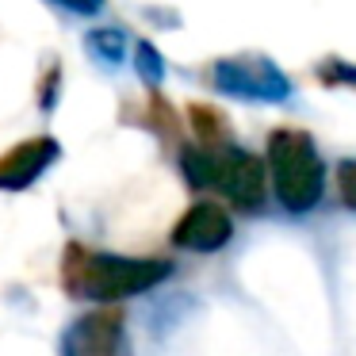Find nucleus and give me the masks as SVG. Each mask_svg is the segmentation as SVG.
<instances>
[{"mask_svg":"<svg viewBox=\"0 0 356 356\" xmlns=\"http://www.w3.org/2000/svg\"><path fill=\"white\" fill-rule=\"evenodd\" d=\"M230 238L234 222L218 203H192L172 226V245L192 253H218L222 245H230Z\"/></svg>","mask_w":356,"mask_h":356,"instance_id":"423d86ee","label":"nucleus"},{"mask_svg":"<svg viewBox=\"0 0 356 356\" xmlns=\"http://www.w3.org/2000/svg\"><path fill=\"white\" fill-rule=\"evenodd\" d=\"M172 276L169 261L157 257H119V253H92L85 245H65L62 257V287L73 299H131V295H146L157 284Z\"/></svg>","mask_w":356,"mask_h":356,"instance_id":"f257e3e1","label":"nucleus"},{"mask_svg":"<svg viewBox=\"0 0 356 356\" xmlns=\"http://www.w3.org/2000/svg\"><path fill=\"white\" fill-rule=\"evenodd\" d=\"M211 81L218 92L238 96V100L257 104H284L291 100V81L276 62L264 54H238V58H218L211 65Z\"/></svg>","mask_w":356,"mask_h":356,"instance_id":"20e7f679","label":"nucleus"},{"mask_svg":"<svg viewBox=\"0 0 356 356\" xmlns=\"http://www.w3.org/2000/svg\"><path fill=\"white\" fill-rule=\"evenodd\" d=\"M54 4H62L73 16H100L104 12V0H54Z\"/></svg>","mask_w":356,"mask_h":356,"instance_id":"ddd939ff","label":"nucleus"},{"mask_svg":"<svg viewBox=\"0 0 356 356\" xmlns=\"http://www.w3.org/2000/svg\"><path fill=\"white\" fill-rule=\"evenodd\" d=\"M318 77L325 85H341V88H356V65L353 62H341V58H325L318 65Z\"/></svg>","mask_w":356,"mask_h":356,"instance_id":"9b49d317","label":"nucleus"},{"mask_svg":"<svg viewBox=\"0 0 356 356\" xmlns=\"http://www.w3.org/2000/svg\"><path fill=\"white\" fill-rule=\"evenodd\" d=\"M268 177L276 188V200L291 215H307L322 203L325 192V165L314 149V138L307 131H272L268 138Z\"/></svg>","mask_w":356,"mask_h":356,"instance_id":"7ed1b4c3","label":"nucleus"},{"mask_svg":"<svg viewBox=\"0 0 356 356\" xmlns=\"http://www.w3.org/2000/svg\"><path fill=\"white\" fill-rule=\"evenodd\" d=\"M62 356H131L127 318L119 307L81 314L62 337Z\"/></svg>","mask_w":356,"mask_h":356,"instance_id":"39448f33","label":"nucleus"},{"mask_svg":"<svg viewBox=\"0 0 356 356\" xmlns=\"http://www.w3.org/2000/svg\"><path fill=\"white\" fill-rule=\"evenodd\" d=\"M58 157H62V146L50 134L12 146L8 154H0V192H24V188H31Z\"/></svg>","mask_w":356,"mask_h":356,"instance_id":"0eeeda50","label":"nucleus"},{"mask_svg":"<svg viewBox=\"0 0 356 356\" xmlns=\"http://www.w3.org/2000/svg\"><path fill=\"white\" fill-rule=\"evenodd\" d=\"M85 47H88V54H92L96 62L119 65L127 58V50H131V42H127V35L115 31V27H96V31L85 35Z\"/></svg>","mask_w":356,"mask_h":356,"instance_id":"6e6552de","label":"nucleus"},{"mask_svg":"<svg viewBox=\"0 0 356 356\" xmlns=\"http://www.w3.org/2000/svg\"><path fill=\"white\" fill-rule=\"evenodd\" d=\"M337 195L345 207L356 211V157H348V161L337 165Z\"/></svg>","mask_w":356,"mask_h":356,"instance_id":"f8f14e48","label":"nucleus"},{"mask_svg":"<svg viewBox=\"0 0 356 356\" xmlns=\"http://www.w3.org/2000/svg\"><path fill=\"white\" fill-rule=\"evenodd\" d=\"M134 70H138V77L146 81L149 88H157L165 81V58L157 54L149 42H134Z\"/></svg>","mask_w":356,"mask_h":356,"instance_id":"9d476101","label":"nucleus"},{"mask_svg":"<svg viewBox=\"0 0 356 356\" xmlns=\"http://www.w3.org/2000/svg\"><path fill=\"white\" fill-rule=\"evenodd\" d=\"M180 169H184L188 184L195 188H215L241 211H261L264 207V161L249 149L234 146H192L180 154Z\"/></svg>","mask_w":356,"mask_h":356,"instance_id":"f03ea898","label":"nucleus"},{"mask_svg":"<svg viewBox=\"0 0 356 356\" xmlns=\"http://www.w3.org/2000/svg\"><path fill=\"white\" fill-rule=\"evenodd\" d=\"M188 123H192L195 138L203 142V146H226V119L218 115L215 108H203V104H192L188 108Z\"/></svg>","mask_w":356,"mask_h":356,"instance_id":"1a4fd4ad","label":"nucleus"},{"mask_svg":"<svg viewBox=\"0 0 356 356\" xmlns=\"http://www.w3.org/2000/svg\"><path fill=\"white\" fill-rule=\"evenodd\" d=\"M54 92H58V65H50V73H47V96H42V108H50V104H54Z\"/></svg>","mask_w":356,"mask_h":356,"instance_id":"4468645a","label":"nucleus"}]
</instances>
